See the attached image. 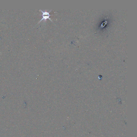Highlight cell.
Here are the masks:
<instances>
[{"label":"cell","mask_w":137,"mask_h":137,"mask_svg":"<svg viewBox=\"0 0 137 137\" xmlns=\"http://www.w3.org/2000/svg\"><path fill=\"white\" fill-rule=\"evenodd\" d=\"M39 11H40L42 12V16L43 18L42 19V20H41L39 21V22L38 23V24L40 23L41 21H42L44 20V21H46L47 19H49V20H50L51 21H52V20L51 19L49 18V16L51 15H50L49 13L51 12V11H52V10H50V11H49V12L46 11H42V10H39Z\"/></svg>","instance_id":"6da1fadb"}]
</instances>
